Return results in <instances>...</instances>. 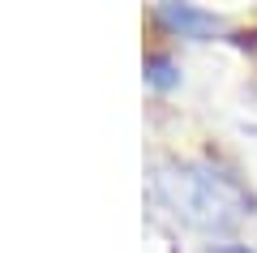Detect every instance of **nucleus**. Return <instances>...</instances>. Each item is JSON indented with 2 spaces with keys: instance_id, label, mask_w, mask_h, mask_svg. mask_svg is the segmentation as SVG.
Segmentation results:
<instances>
[{
  "instance_id": "obj_1",
  "label": "nucleus",
  "mask_w": 257,
  "mask_h": 253,
  "mask_svg": "<svg viewBox=\"0 0 257 253\" xmlns=\"http://www.w3.org/2000/svg\"><path fill=\"white\" fill-rule=\"evenodd\" d=\"M159 18L172 30H180L184 39H206V35H219L223 30V22L214 18V13H202V9H193V5H163Z\"/></svg>"
},
{
  "instance_id": "obj_2",
  "label": "nucleus",
  "mask_w": 257,
  "mask_h": 253,
  "mask_svg": "<svg viewBox=\"0 0 257 253\" xmlns=\"http://www.w3.org/2000/svg\"><path fill=\"white\" fill-rule=\"evenodd\" d=\"M146 81H150V86H159V91L176 86V64L167 60V56H146Z\"/></svg>"
},
{
  "instance_id": "obj_3",
  "label": "nucleus",
  "mask_w": 257,
  "mask_h": 253,
  "mask_svg": "<svg viewBox=\"0 0 257 253\" xmlns=\"http://www.w3.org/2000/svg\"><path fill=\"white\" fill-rule=\"evenodd\" d=\"M210 253H257V249H248V244H219V249H210Z\"/></svg>"
}]
</instances>
